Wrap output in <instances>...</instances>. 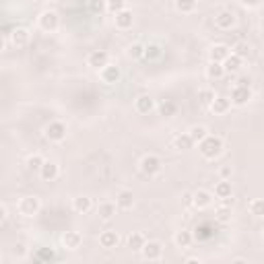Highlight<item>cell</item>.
Wrapping results in <instances>:
<instances>
[{
    "mask_svg": "<svg viewBox=\"0 0 264 264\" xmlns=\"http://www.w3.org/2000/svg\"><path fill=\"white\" fill-rule=\"evenodd\" d=\"M198 151L204 159H215L223 153V140L215 134H206L200 142H198Z\"/></svg>",
    "mask_w": 264,
    "mask_h": 264,
    "instance_id": "1",
    "label": "cell"
},
{
    "mask_svg": "<svg viewBox=\"0 0 264 264\" xmlns=\"http://www.w3.org/2000/svg\"><path fill=\"white\" fill-rule=\"evenodd\" d=\"M161 170H163V163H161V159L157 155H145L142 159H140V172L145 176H149V178L157 176Z\"/></svg>",
    "mask_w": 264,
    "mask_h": 264,
    "instance_id": "2",
    "label": "cell"
},
{
    "mask_svg": "<svg viewBox=\"0 0 264 264\" xmlns=\"http://www.w3.org/2000/svg\"><path fill=\"white\" fill-rule=\"evenodd\" d=\"M43 134H45V138H47L50 142H62V140L66 138V124L54 120V122H50V124L45 126Z\"/></svg>",
    "mask_w": 264,
    "mask_h": 264,
    "instance_id": "3",
    "label": "cell"
},
{
    "mask_svg": "<svg viewBox=\"0 0 264 264\" xmlns=\"http://www.w3.org/2000/svg\"><path fill=\"white\" fill-rule=\"evenodd\" d=\"M17 208H19V213L23 217H33V215H37L39 210H41V202H39L37 196H23L19 200V206Z\"/></svg>",
    "mask_w": 264,
    "mask_h": 264,
    "instance_id": "4",
    "label": "cell"
},
{
    "mask_svg": "<svg viewBox=\"0 0 264 264\" xmlns=\"http://www.w3.org/2000/svg\"><path fill=\"white\" fill-rule=\"evenodd\" d=\"M140 254H142V258H145V260H149V262H157V260H161V258H163V246H161V242H155V239L145 242V246L140 248Z\"/></svg>",
    "mask_w": 264,
    "mask_h": 264,
    "instance_id": "5",
    "label": "cell"
},
{
    "mask_svg": "<svg viewBox=\"0 0 264 264\" xmlns=\"http://www.w3.org/2000/svg\"><path fill=\"white\" fill-rule=\"evenodd\" d=\"M39 27L45 31V33H54L58 27H60V17L56 11H43L39 15Z\"/></svg>",
    "mask_w": 264,
    "mask_h": 264,
    "instance_id": "6",
    "label": "cell"
},
{
    "mask_svg": "<svg viewBox=\"0 0 264 264\" xmlns=\"http://www.w3.org/2000/svg\"><path fill=\"white\" fill-rule=\"evenodd\" d=\"M99 77H101V81L105 83V85H114V83H118L120 81V77H122V73H120V66H116V64H105L101 70H99Z\"/></svg>",
    "mask_w": 264,
    "mask_h": 264,
    "instance_id": "7",
    "label": "cell"
},
{
    "mask_svg": "<svg viewBox=\"0 0 264 264\" xmlns=\"http://www.w3.org/2000/svg\"><path fill=\"white\" fill-rule=\"evenodd\" d=\"M37 174H39V178H41L43 182H54V180L60 176V167H58L56 161H43Z\"/></svg>",
    "mask_w": 264,
    "mask_h": 264,
    "instance_id": "8",
    "label": "cell"
},
{
    "mask_svg": "<svg viewBox=\"0 0 264 264\" xmlns=\"http://www.w3.org/2000/svg\"><path fill=\"white\" fill-rule=\"evenodd\" d=\"M252 99V89L250 87H244V85H235L231 89V103L233 105H246L248 101Z\"/></svg>",
    "mask_w": 264,
    "mask_h": 264,
    "instance_id": "9",
    "label": "cell"
},
{
    "mask_svg": "<svg viewBox=\"0 0 264 264\" xmlns=\"http://www.w3.org/2000/svg\"><path fill=\"white\" fill-rule=\"evenodd\" d=\"M108 62H110V54L105 50H95V52H91L89 58H87V64L91 68H95V70H101Z\"/></svg>",
    "mask_w": 264,
    "mask_h": 264,
    "instance_id": "10",
    "label": "cell"
},
{
    "mask_svg": "<svg viewBox=\"0 0 264 264\" xmlns=\"http://www.w3.org/2000/svg\"><path fill=\"white\" fill-rule=\"evenodd\" d=\"M215 25L217 29L221 31H229L235 27V13L233 11H221L217 17H215Z\"/></svg>",
    "mask_w": 264,
    "mask_h": 264,
    "instance_id": "11",
    "label": "cell"
},
{
    "mask_svg": "<svg viewBox=\"0 0 264 264\" xmlns=\"http://www.w3.org/2000/svg\"><path fill=\"white\" fill-rule=\"evenodd\" d=\"M192 204L198 210H204L213 204V194H210L208 190H196V192H192Z\"/></svg>",
    "mask_w": 264,
    "mask_h": 264,
    "instance_id": "12",
    "label": "cell"
},
{
    "mask_svg": "<svg viewBox=\"0 0 264 264\" xmlns=\"http://www.w3.org/2000/svg\"><path fill=\"white\" fill-rule=\"evenodd\" d=\"M114 23H116V27L122 29V31L130 29V27L134 25V15H132V11H128V9L118 11V13L114 15Z\"/></svg>",
    "mask_w": 264,
    "mask_h": 264,
    "instance_id": "13",
    "label": "cell"
},
{
    "mask_svg": "<svg viewBox=\"0 0 264 264\" xmlns=\"http://www.w3.org/2000/svg\"><path fill=\"white\" fill-rule=\"evenodd\" d=\"M217 233V225L215 223H210V221H204V223H200L198 227H196V233H192L194 235V239H198V242H206V239H210Z\"/></svg>",
    "mask_w": 264,
    "mask_h": 264,
    "instance_id": "14",
    "label": "cell"
},
{
    "mask_svg": "<svg viewBox=\"0 0 264 264\" xmlns=\"http://www.w3.org/2000/svg\"><path fill=\"white\" fill-rule=\"evenodd\" d=\"M99 246L105 248V250H114V248H118V246H120V235H118V231H114V229L103 231V233L99 235Z\"/></svg>",
    "mask_w": 264,
    "mask_h": 264,
    "instance_id": "15",
    "label": "cell"
},
{
    "mask_svg": "<svg viewBox=\"0 0 264 264\" xmlns=\"http://www.w3.org/2000/svg\"><path fill=\"white\" fill-rule=\"evenodd\" d=\"M229 54H231V47H229V45L217 43V45L210 47V52H208V60H210V62H223Z\"/></svg>",
    "mask_w": 264,
    "mask_h": 264,
    "instance_id": "16",
    "label": "cell"
},
{
    "mask_svg": "<svg viewBox=\"0 0 264 264\" xmlns=\"http://www.w3.org/2000/svg\"><path fill=\"white\" fill-rule=\"evenodd\" d=\"M208 108H210V112H213V114L223 116V114H227V112H229V108H231V101H229L227 97H217V95H215L213 103H210Z\"/></svg>",
    "mask_w": 264,
    "mask_h": 264,
    "instance_id": "17",
    "label": "cell"
},
{
    "mask_svg": "<svg viewBox=\"0 0 264 264\" xmlns=\"http://www.w3.org/2000/svg\"><path fill=\"white\" fill-rule=\"evenodd\" d=\"M242 62H244V58H239L237 54H231L221 62V66H223V70H225V75H231V73H237L239 68H242Z\"/></svg>",
    "mask_w": 264,
    "mask_h": 264,
    "instance_id": "18",
    "label": "cell"
},
{
    "mask_svg": "<svg viewBox=\"0 0 264 264\" xmlns=\"http://www.w3.org/2000/svg\"><path fill=\"white\" fill-rule=\"evenodd\" d=\"M11 43H13L15 47H25V45L29 43V31H27L25 27L13 29V33H11Z\"/></svg>",
    "mask_w": 264,
    "mask_h": 264,
    "instance_id": "19",
    "label": "cell"
},
{
    "mask_svg": "<svg viewBox=\"0 0 264 264\" xmlns=\"http://www.w3.org/2000/svg\"><path fill=\"white\" fill-rule=\"evenodd\" d=\"M62 244H64L66 250H79L81 244H83V235L79 231H66L62 235Z\"/></svg>",
    "mask_w": 264,
    "mask_h": 264,
    "instance_id": "20",
    "label": "cell"
},
{
    "mask_svg": "<svg viewBox=\"0 0 264 264\" xmlns=\"http://www.w3.org/2000/svg\"><path fill=\"white\" fill-rule=\"evenodd\" d=\"M134 206V194L130 190H122L118 196H116V208H122V210H130Z\"/></svg>",
    "mask_w": 264,
    "mask_h": 264,
    "instance_id": "21",
    "label": "cell"
},
{
    "mask_svg": "<svg viewBox=\"0 0 264 264\" xmlns=\"http://www.w3.org/2000/svg\"><path fill=\"white\" fill-rule=\"evenodd\" d=\"M97 215H99V219H103V221H110V219L116 215V202L103 200V202L97 206Z\"/></svg>",
    "mask_w": 264,
    "mask_h": 264,
    "instance_id": "22",
    "label": "cell"
},
{
    "mask_svg": "<svg viewBox=\"0 0 264 264\" xmlns=\"http://www.w3.org/2000/svg\"><path fill=\"white\" fill-rule=\"evenodd\" d=\"M134 108H136L138 114H151L155 110V101H153L151 95H140L136 99V103H134Z\"/></svg>",
    "mask_w": 264,
    "mask_h": 264,
    "instance_id": "23",
    "label": "cell"
},
{
    "mask_svg": "<svg viewBox=\"0 0 264 264\" xmlns=\"http://www.w3.org/2000/svg\"><path fill=\"white\" fill-rule=\"evenodd\" d=\"M73 208L77 210V213H81V215H87L89 210L93 208V202H91L89 196H77V198L73 200Z\"/></svg>",
    "mask_w": 264,
    "mask_h": 264,
    "instance_id": "24",
    "label": "cell"
},
{
    "mask_svg": "<svg viewBox=\"0 0 264 264\" xmlns=\"http://www.w3.org/2000/svg\"><path fill=\"white\" fill-rule=\"evenodd\" d=\"M231 194H233L231 182H229V180H221V182L215 186V194H213V196H217V198H221V200H227V198H231Z\"/></svg>",
    "mask_w": 264,
    "mask_h": 264,
    "instance_id": "25",
    "label": "cell"
},
{
    "mask_svg": "<svg viewBox=\"0 0 264 264\" xmlns=\"http://www.w3.org/2000/svg\"><path fill=\"white\" fill-rule=\"evenodd\" d=\"M161 54H163L161 45H157V43H149V45H145V54H142V58H145V60H159V58H161Z\"/></svg>",
    "mask_w": 264,
    "mask_h": 264,
    "instance_id": "26",
    "label": "cell"
},
{
    "mask_svg": "<svg viewBox=\"0 0 264 264\" xmlns=\"http://www.w3.org/2000/svg\"><path fill=\"white\" fill-rule=\"evenodd\" d=\"M206 77H208V79H215V81L223 79V77H225V70H223L221 62H208V66H206Z\"/></svg>",
    "mask_w": 264,
    "mask_h": 264,
    "instance_id": "27",
    "label": "cell"
},
{
    "mask_svg": "<svg viewBox=\"0 0 264 264\" xmlns=\"http://www.w3.org/2000/svg\"><path fill=\"white\" fill-rule=\"evenodd\" d=\"M174 242H176L178 248H190L192 242H194V235L190 231H178L176 237H174Z\"/></svg>",
    "mask_w": 264,
    "mask_h": 264,
    "instance_id": "28",
    "label": "cell"
},
{
    "mask_svg": "<svg viewBox=\"0 0 264 264\" xmlns=\"http://www.w3.org/2000/svg\"><path fill=\"white\" fill-rule=\"evenodd\" d=\"M37 262H54L56 260V252L52 250V248H39L33 256Z\"/></svg>",
    "mask_w": 264,
    "mask_h": 264,
    "instance_id": "29",
    "label": "cell"
},
{
    "mask_svg": "<svg viewBox=\"0 0 264 264\" xmlns=\"http://www.w3.org/2000/svg\"><path fill=\"white\" fill-rule=\"evenodd\" d=\"M176 112H178V105H176V101H172V99H165V101L159 105V114H161L163 118H172V116H176Z\"/></svg>",
    "mask_w": 264,
    "mask_h": 264,
    "instance_id": "30",
    "label": "cell"
},
{
    "mask_svg": "<svg viewBox=\"0 0 264 264\" xmlns=\"http://www.w3.org/2000/svg\"><path fill=\"white\" fill-rule=\"evenodd\" d=\"M145 242H147V239H145V235H142V233H138V231L128 235V248H130L132 252H140V248L145 246Z\"/></svg>",
    "mask_w": 264,
    "mask_h": 264,
    "instance_id": "31",
    "label": "cell"
},
{
    "mask_svg": "<svg viewBox=\"0 0 264 264\" xmlns=\"http://www.w3.org/2000/svg\"><path fill=\"white\" fill-rule=\"evenodd\" d=\"M176 9L182 15H190L196 11V0H176Z\"/></svg>",
    "mask_w": 264,
    "mask_h": 264,
    "instance_id": "32",
    "label": "cell"
},
{
    "mask_svg": "<svg viewBox=\"0 0 264 264\" xmlns=\"http://www.w3.org/2000/svg\"><path fill=\"white\" fill-rule=\"evenodd\" d=\"M188 134H190V138H192V140H194V145H196V142H200V140L208 134V130H206V126L196 124V126H192V128H190V132H188Z\"/></svg>",
    "mask_w": 264,
    "mask_h": 264,
    "instance_id": "33",
    "label": "cell"
},
{
    "mask_svg": "<svg viewBox=\"0 0 264 264\" xmlns=\"http://www.w3.org/2000/svg\"><path fill=\"white\" fill-rule=\"evenodd\" d=\"M194 147V140L190 138V134L188 132H184V134H180L178 138H176V149H180V151H188V149H192Z\"/></svg>",
    "mask_w": 264,
    "mask_h": 264,
    "instance_id": "34",
    "label": "cell"
},
{
    "mask_svg": "<svg viewBox=\"0 0 264 264\" xmlns=\"http://www.w3.org/2000/svg\"><path fill=\"white\" fill-rule=\"evenodd\" d=\"M248 210H250L254 217H262V215H264V200H262V198L252 200V202L248 204Z\"/></svg>",
    "mask_w": 264,
    "mask_h": 264,
    "instance_id": "35",
    "label": "cell"
},
{
    "mask_svg": "<svg viewBox=\"0 0 264 264\" xmlns=\"http://www.w3.org/2000/svg\"><path fill=\"white\" fill-rule=\"evenodd\" d=\"M45 159L41 155H31V157H27V170L29 172H39V167H41V163H43Z\"/></svg>",
    "mask_w": 264,
    "mask_h": 264,
    "instance_id": "36",
    "label": "cell"
},
{
    "mask_svg": "<svg viewBox=\"0 0 264 264\" xmlns=\"http://www.w3.org/2000/svg\"><path fill=\"white\" fill-rule=\"evenodd\" d=\"M89 11L95 15L108 11V0H89Z\"/></svg>",
    "mask_w": 264,
    "mask_h": 264,
    "instance_id": "37",
    "label": "cell"
},
{
    "mask_svg": "<svg viewBox=\"0 0 264 264\" xmlns=\"http://www.w3.org/2000/svg\"><path fill=\"white\" fill-rule=\"evenodd\" d=\"M142 54H145V43H132V45L128 47V56H130L132 60L142 58Z\"/></svg>",
    "mask_w": 264,
    "mask_h": 264,
    "instance_id": "38",
    "label": "cell"
},
{
    "mask_svg": "<svg viewBox=\"0 0 264 264\" xmlns=\"http://www.w3.org/2000/svg\"><path fill=\"white\" fill-rule=\"evenodd\" d=\"M198 99H200L202 105H210V103H213V99H215V91L200 89V91H198Z\"/></svg>",
    "mask_w": 264,
    "mask_h": 264,
    "instance_id": "39",
    "label": "cell"
},
{
    "mask_svg": "<svg viewBox=\"0 0 264 264\" xmlns=\"http://www.w3.org/2000/svg\"><path fill=\"white\" fill-rule=\"evenodd\" d=\"M215 219H217L219 223H227V221L231 219V210H229L227 206H221V208L217 210V215H215Z\"/></svg>",
    "mask_w": 264,
    "mask_h": 264,
    "instance_id": "40",
    "label": "cell"
},
{
    "mask_svg": "<svg viewBox=\"0 0 264 264\" xmlns=\"http://www.w3.org/2000/svg\"><path fill=\"white\" fill-rule=\"evenodd\" d=\"M122 9H126V3L124 0H108V11L110 13H118V11H122Z\"/></svg>",
    "mask_w": 264,
    "mask_h": 264,
    "instance_id": "41",
    "label": "cell"
},
{
    "mask_svg": "<svg viewBox=\"0 0 264 264\" xmlns=\"http://www.w3.org/2000/svg\"><path fill=\"white\" fill-rule=\"evenodd\" d=\"M233 54H237L239 58H248V56H250V45L244 43V41H239V43L235 45V52H233Z\"/></svg>",
    "mask_w": 264,
    "mask_h": 264,
    "instance_id": "42",
    "label": "cell"
},
{
    "mask_svg": "<svg viewBox=\"0 0 264 264\" xmlns=\"http://www.w3.org/2000/svg\"><path fill=\"white\" fill-rule=\"evenodd\" d=\"M219 176H221V180H229V178H231V167H229V165L221 167V170H219Z\"/></svg>",
    "mask_w": 264,
    "mask_h": 264,
    "instance_id": "43",
    "label": "cell"
},
{
    "mask_svg": "<svg viewBox=\"0 0 264 264\" xmlns=\"http://www.w3.org/2000/svg\"><path fill=\"white\" fill-rule=\"evenodd\" d=\"M250 83H252V81H250L248 77H242V79L237 81V85H244V87H250Z\"/></svg>",
    "mask_w": 264,
    "mask_h": 264,
    "instance_id": "44",
    "label": "cell"
},
{
    "mask_svg": "<svg viewBox=\"0 0 264 264\" xmlns=\"http://www.w3.org/2000/svg\"><path fill=\"white\" fill-rule=\"evenodd\" d=\"M242 3H244L246 7H256V5L260 3V0H242Z\"/></svg>",
    "mask_w": 264,
    "mask_h": 264,
    "instance_id": "45",
    "label": "cell"
},
{
    "mask_svg": "<svg viewBox=\"0 0 264 264\" xmlns=\"http://www.w3.org/2000/svg\"><path fill=\"white\" fill-rule=\"evenodd\" d=\"M5 217H7V208L0 204V221H5Z\"/></svg>",
    "mask_w": 264,
    "mask_h": 264,
    "instance_id": "46",
    "label": "cell"
},
{
    "mask_svg": "<svg viewBox=\"0 0 264 264\" xmlns=\"http://www.w3.org/2000/svg\"><path fill=\"white\" fill-rule=\"evenodd\" d=\"M5 45H7V41H5V37H3V35H0V52L5 50Z\"/></svg>",
    "mask_w": 264,
    "mask_h": 264,
    "instance_id": "47",
    "label": "cell"
}]
</instances>
